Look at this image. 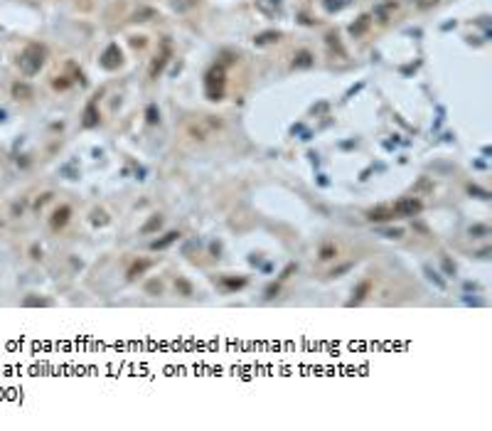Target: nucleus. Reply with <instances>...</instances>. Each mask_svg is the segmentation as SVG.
I'll use <instances>...</instances> for the list:
<instances>
[{"mask_svg": "<svg viewBox=\"0 0 492 431\" xmlns=\"http://www.w3.org/2000/svg\"><path fill=\"white\" fill-rule=\"evenodd\" d=\"M17 64H20V69L25 74H37L42 69V64H45V47H40V45H27V47L22 50Z\"/></svg>", "mask_w": 492, "mask_h": 431, "instance_id": "nucleus-1", "label": "nucleus"}, {"mask_svg": "<svg viewBox=\"0 0 492 431\" xmlns=\"http://www.w3.org/2000/svg\"><path fill=\"white\" fill-rule=\"evenodd\" d=\"M394 207V212H396V219L399 217H414L421 212V202L416 200V197H404V200H399L396 205H391Z\"/></svg>", "mask_w": 492, "mask_h": 431, "instance_id": "nucleus-2", "label": "nucleus"}, {"mask_svg": "<svg viewBox=\"0 0 492 431\" xmlns=\"http://www.w3.org/2000/svg\"><path fill=\"white\" fill-rule=\"evenodd\" d=\"M369 288H372V281H362V284H359V288L354 291V298H352V303H359V301H362V298L369 293Z\"/></svg>", "mask_w": 492, "mask_h": 431, "instance_id": "nucleus-3", "label": "nucleus"}, {"mask_svg": "<svg viewBox=\"0 0 492 431\" xmlns=\"http://www.w3.org/2000/svg\"><path fill=\"white\" fill-rule=\"evenodd\" d=\"M67 217H69V207L57 210V212H55V224H64V222H67Z\"/></svg>", "mask_w": 492, "mask_h": 431, "instance_id": "nucleus-4", "label": "nucleus"}, {"mask_svg": "<svg viewBox=\"0 0 492 431\" xmlns=\"http://www.w3.org/2000/svg\"><path fill=\"white\" fill-rule=\"evenodd\" d=\"M335 254H337L335 246H323V249H320V259H332Z\"/></svg>", "mask_w": 492, "mask_h": 431, "instance_id": "nucleus-5", "label": "nucleus"}, {"mask_svg": "<svg viewBox=\"0 0 492 431\" xmlns=\"http://www.w3.org/2000/svg\"><path fill=\"white\" fill-rule=\"evenodd\" d=\"M197 0H175L172 5H175V10H187V7H192Z\"/></svg>", "mask_w": 492, "mask_h": 431, "instance_id": "nucleus-6", "label": "nucleus"}, {"mask_svg": "<svg viewBox=\"0 0 492 431\" xmlns=\"http://www.w3.org/2000/svg\"><path fill=\"white\" fill-rule=\"evenodd\" d=\"M298 64H300V67H308V64H310V55H305V52H303V55L298 57Z\"/></svg>", "mask_w": 492, "mask_h": 431, "instance_id": "nucleus-7", "label": "nucleus"}, {"mask_svg": "<svg viewBox=\"0 0 492 431\" xmlns=\"http://www.w3.org/2000/svg\"><path fill=\"white\" fill-rule=\"evenodd\" d=\"M177 286L185 291V296H190V293H192V288H190V284H187V281H177Z\"/></svg>", "mask_w": 492, "mask_h": 431, "instance_id": "nucleus-8", "label": "nucleus"}]
</instances>
